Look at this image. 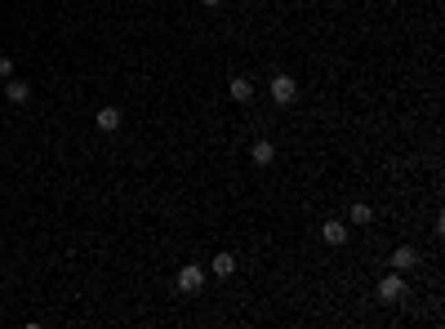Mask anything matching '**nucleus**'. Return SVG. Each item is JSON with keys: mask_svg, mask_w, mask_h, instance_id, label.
Listing matches in <instances>:
<instances>
[{"mask_svg": "<svg viewBox=\"0 0 445 329\" xmlns=\"http://www.w3.org/2000/svg\"><path fill=\"white\" fill-rule=\"evenodd\" d=\"M250 161H254V165H263V169H268L272 161H276V143H272V138H259V143H254V147H250Z\"/></svg>", "mask_w": 445, "mask_h": 329, "instance_id": "20e7f679", "label": "nucleus"}, {"mask_svg": "<svg viewBox=\"0 0 445 329\" xmlns=\"http://www.w3.org/2000/svg\"><path fill=\"white\" fill-rule=\"evenodd\" d=\"M321 236H325V245H343V240H347V223H343V218L321 223Z\"/></svg>", "mask_w": 445, "mask_h": 329, "instance_id": "0eeeda50", "label": "nucleus"}, {"mask_svg": "<svg viewBox=\"0 0 445 329\" xmlns=\"http://www.w3.org/2000/svg\"><path fill=\"white\" fill-rule=\"evenodd\" d=\"M9 76H14V63H9V58H0V80H9Z\"/></svg>", "mask_w": 445, "mask_h": 329, "instance_id": "f8f14e48", "label": "nucleus"}, {"mask_svg": "<svg viewBox=\"0 0 445 329\" xmlns=\"http://www.w3.org/2000/svg\"><path fill=\"white\" fill-rule=\"evenodd\" d=\"M347 223H352V227H370V223H374V209H370V205H361V201H356L352 209H347Z\"/></svg>", "mask_w": 445, "mask_h": 329, "instance_id": "9b49d317", "label": "nucleus"}, {"mask_svg": "<svg viewBox=\"0 0 445 329\" xmlns=\"http://www.w3.org/2000/svg\"><path fill=\"white\" fill-rule=\"evenodd\" d=\"M227 93H232L236 102H250L254 98V84L245 80V76H232V80H227Z\"/></svg>", "mask_w": 445, "mask_h": 329, "instance_id": "9d476101", "label": "nucleus"}, {"mask_svg": "<svg viewBox=\"0 0 445 329\" xmlns=\"http://www.w3.org/2000/svg\"><path fill=\"white\" fill-rule=\"evenodd\" d=\"M120 120H125V116H120V107H98L94 125H98L102 134H116V129H120Z\"/></svg>", "mask_w": 445, "mask_h": 329, "instance_id": "39448f33", "label": "nucleus"}, {"mask_svg": "<svg viewBox=\"0 0 445 329\" xmlns=\"http://www.w3.org/2000/svg\"><path fill=\"white\" fill-rule=\"evenodd\" d=\"M174 285H178V294H201V285H205V267H201V262H187V267L178 271Z\"/></svg>", "mask_w": 445, "mask_h": 329, "instance_id": "f03ea898", "label": "nucleus"}, {"mask_svg": "<svg viewBox=\"0 0 445 329\" xmlns=\"http://www.w3.org/2000/svg\"><path fill=\"white\" fill-rule=\"evenodd\" d=\"M5 98H9V102H18V107H23V102L32 98V84H27V80H14V76H9V80H5Z\"/></svg>", "mask_w": 445, "mask_h": 329, "instance_id": "6e6552de", "label": "nucleus"}, {"mask_svg": "<svg viewBox=\"0 0 445 329\" xmlns=\"http://www.w3.org/2000/svg\"><path fill=\"white\" fill-rule=\"evenodd\" d=\"M392 267H396V271L419 267V249H414V245H396V249H392Z\"/></svg>", "mask_w": 445, "mask_h": 329, "instance_id": "423d86ee", "label": "nucleus"}, {"mask_svg": "<svg viewBox=\"0 0 445 329\" xmlns=\"http://www.w3.org/2000/svg\"><path fill=\"white\" fill-rule=\"evenodd\" d=\"M210 271H214V276H232V271H236V253H214V258H210Z\"/></svg>", "mask_w": 445, "mask_h": 329, "instance_id": "1a4fd4ad", "label": "nucleus"}, {"mask_svg": "<svg viewBox=\"0 0 445 329\" xmlns=\"http://www.w3.org/2000/svg\"><path fill=\"white\" fill-rule=\"evenodd\" d=\"M268 89H272V102H276V107H290V102H299V80L285 76V71H276V76L268 80Z\"/></svg>", "mask_w": 445, "mask_h": 329, "instance_id": "f257e3e1", "label": "nucleus"}, {"mask_svg": "<svg viewBox=\"0 0 445 329\" xmlns=\"http://www.w3.org/2000/svg\"><path fill=\"white\" fill-rule=\"evenodd\" d=\"M201 5H210V9H219V5H223V0H201Z\"/></svg>", "mask_w": 445, "mask_h": 329, "instance_id": "ddd939ff", "label": "nucleus"}, {"mask_svg": "<svg viewBox=\"0 0 445 329\" xmlns=\"http://www.w3.org/2000/svg\"><path fill=\"white\" fill-rule=\"evenodd\" d=\"M378 298H383V303H401L405 298V280L396 276V271H387V276L378 280Z\"/></svg>", "mask_w": 445, "mask_h": 329, "instance_id": "7ed1b4c3", "label": "nucleus"}]
</instances>
